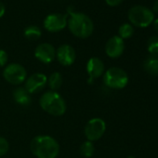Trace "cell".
Instances as JSON below:
<instances>
[{"instance_id": "d4e9b609", "label": "cell", "mask_w": 158, "mask_h": 158, "mask_svg": "<svg viewBox=\"0 0 158 158\" xmlns=\"http://www.w3.org/2000/svg\"><path fill=\"white\" fill-rule=\"evenodd\" d=\"M152 12L153 13H157L158 14V0H155L153 5H152Z\"/></svg>"}, {"instance_id": "5b68a950", "label": "cell", "mask_w": 158, "mask_h": 158, "mask_svg": "<svg viewBox=\"0 0 158 158\" xmlns=\"http://www.w3.org/2000/svg\"><path fill=\"white\" fill-rule=\"evenodd\" d=\"M103 83L111 89H122L128 83V75L119 67H111L103 73Z\"/></svg>"}, {"instance_id": "2e32d148", "label": "cell", "mask_w": 158, "mask_h": 158, "mask_svg": "<svg viewBox=\"0 0 158 158\" xmlns=\"http://www.w3.org/2000/svg\"><path fill=\"white\" fill-rule=\"evenodd\" d=\"M62 81V75L59 72H54L48 77V85L53 91H57L61 87Z\"/></svg>"}, {"instance_id": "5bb4252c", "label": "cell", "mask_w": 158, "mask_h": 158, "mask_svg": "<svg viewBox=\"0 0 158 158\" xmlns=\"http://www.w3.org/2000/svg\"><path fill=\"white\" fill-rule=\"evenodd\" d=\"M13 100L16 103L22 106H28L32 102L31 94L24 89V87H18L13 90Z\"/></svg>"}, {"instance_id": "3957f363", "label": "cell", "mask_w": 158, "mask_h": 158, "mask_svg": "<svg viewBox=\"0 0 158 158\" xmlns=\"http://www.w3.org/2000/svg\"><path fill=\"white\" fill-rule=\"evenodd\" d=\"M39 105L43 111L53 116H61L65 114L67 105L62 96L57 91L48 90L39 99Z\"/></svg>"}, {"instance_id": "7a4b0ae2", "label": "cell", "mask_w": 158, "mask_h": 158, "mask_svg": "<svg viewBox=\"0 0 158 158\" xmlns=\"http://www.w3.org/2000/svg\"><path fill=\"white\" fill-rule=\"evenodd\" d=\"M30 150L37 158H57L60 144L49 135H38L31 140Z\"/></svg>"}, {"instance_id": "8992f818", "label": "cell", "mask_w": 158, "mask_h": 158, "mask_svg": "<svg viewBox=\"0 0 158 158\" xmlns=\"http://www.w3.org/2000/svg\"><path fill=\"white\" fill-rule=\"evenodd\" d=\"M3 77L5 80L15 86L22 85L27 78V72L24 66L20 63H9L4 67Z\"/></svg>"}, {"instance_id": "7402d4cb", "label": "cell", "mask_w": 158, "mask_h": 158, "mask_svg": "<svg viewBox=\"0 0 158 158\" xmlns=\"http://www.w3.org/2000/svg\"><path fill=\"white\" fill-rule=\"evenodd\" d=\"M9 61V55L4 49H0V67H5Z\"/></svg>"}, {"instance_id": "52a82bcc", "label": "cell", "mask_w": 158, "mask_h": 158, "mask_svg": "<svg viewBox=\"0 0 158 158\" xmlns=\"http://www.w3.org/2000/svg\"><path fill=\"white\" fill-rule=\"evenodd\" d=\"M106 131V123L100 117L91 118L85 126L84 133L87 140L96 141L99 140Z\"/></svg>"}, {"instance_id": "ba28073f", "label": "cell", "mask_w": 158, "mask_h": 158, "mask_svg": "<svg viewBox=\"0 0 158 158\" xmlns=\"http://www.w3.org/2000/svg\"><path fill=\"white\" fill-rule=\"evenodd\" d=\"M68 15L62 13H52L48 15L43 23L44 28L50 33H57L67 26Z\"/></svg>"}, {"instance_id": "8fae6325", "label": "cell", "mask_w": 158, "mask_h": 158, "mask_svg": "<svg viewBox=\"0 0 158 158\" xmlns=\"http://www.w3.org/2000/svg\"><path fill=\"white\" fill-rule=\"evenodd\" d=\"M35 57L40 62L49 64L56 58V49L49 43H41L35 49Z\"/></svg>"}, {"instance_id": "ac0fdd59", "label": "cell", "mask_w": 158, "mask_h": 158, "mask_svg": "<svg viewBox=\"0 0 158 158\" xmlns=\"http://www.w3.org/2000/svg\"><path fill=\"white\" fill-rule=\"evenodd\" d=\"M81 156L85 158H90L93 156L95 152V146L92 141L86 140L80 145V149H79Z\"/></svg>"}, {"instance_id": "9a60e30c", "label": "cell", "mask_w": 158, "mask_h": 158, "mask_svg": "<svg viewBox=\"0 0 158 158\" xmlns=\"http://www.w3.org/2000/svg\"><path fill=\"white\" fill-rule=\"evenodd\" d=\"M143 68L150 75L158 76V54H150L143 62Z\"/></svg>"}, {"instance_id": "cb8c5ba5", "label": "cell", "mask_w": 158, "mask_h": 158, "mask_svg": "<svg viewBox=\"0 0 158 158\" xmlns=\"http://www.w3.org/2000/svg\"><path fill=\"white\" fill-rule=\"evenodd\" d=\"M5 12H6V8H5V5L0 1V19H1L3 16H4V14H5Z\"/></svg>"}, {"instance_id": "30bf717a", "label": "cell", "mask_w": 158, "mask_h": 158, "mask_svg": "<svg viewBox=\"0 0 158 158\" xmlns=\"http://www.w3.org/2000/svg\"><path fill=\"white\" fill-rule=\"evenodd\" d=\"M56 59L62 66H71L76 59L75 49L68 44L60 45L56 49Z\"/></svg>"}, {"instance_id": "484cf974", "label": "cell", "mask_w": 158, "mask_h": 158, "mask_svg": "<svg viewBox=\"0 0 158 158\" xmlns=\"http://www.w3.org/2000/svg\"><path fill=\"white\" fill-rule=\"evenodd\" d=\"M152 23H153V28H154V30H155L156 33L158 34V18H157L156 20H154Z\"/></svg>"}, {"instance_id": "ffe728a7", "label": "cell", "mask_w": 158, "mask_h": 158, "mask_svg": "<svg viewBox=\"0 0 158 158\" xmlns=\"http://www.w3.org/2000/svg\"><path fill=\"white\" fill-rule=\"evenodd\" d=\"M147 50L150 54H158V36L152 35L147 41Z\"/></svg>"}, {"instance_id": "6da1fadb", "label": "cell", "mask_w": 158, "mask_h": 158, "mask_svg": "<svg viewBox=\"0 0 158 158\" xmlns=\"http://www.w3.org/2000/svg\"><path fill=\"white\" fill-rule=\"evenodd\" d=\"M67 15H69L68 28L75 37L86 39L93 34L94 23L90 17L81 12H76L72 8L67 9Z\"/></svg>"}, {"instance_id": "4fadbf2b", "label": "cell", "mask_w": 158, "mask_h": 158, "mask_svg": "<svg viewBox=\"0 0 158 158\" xmlns=\"http://www.w3.org/2000/svg\"><path fill=\"white\" fill-rule=\"evenodd\" d=\"M125 50V42L118 35H114L106 42L105 53L112 59L119 58Z\"/></svg>"}, {"instance_id": "277c9868", "label": "cell", "mask_w": 158, "mask_h": 158, "mask_svg": "<svg viewBox=\"0 0 158 158\" xmlns=\"http://www.w3.org/2000/svg\"><path fill=\"white\" fill-rule=\"evenodd\" d=\"M127 17L131 25L139 28H145L150 26L154 21V13L147 7L137 5L129 9Z\"/></svg>"}, {"instance_id": "9c48e42d", "label": "cell", "mask_w": 158, "mask_h": 158, "mask_svg": "<svg viewBox=\"0 0 158 158\" xmlns=\"http://www.w3.org/2000/svg\"><path fill=\"white\" fill-rule=\"evenodd\" d=\"M48 84V77L42 73H35L24 82V89L30 94H35L43 90Z\"/></svg>"}, {"instance_id": "603a6c76", "label": "cell", "mask_w": 158, "mask_h": 158, "mask_svg": "<svg viewBox=\"0 0 158 158\" xmlns=\"http://www.w3.org/2000/svg\"><path fill=\"white\" fill-rule=\"evenodd\" d=\"M104 1L110 7H117L124 1V0H104Z\"/></svg>"}, {"instance_id": "d6986e66", "label": "cell", "mask_w": 158, "mask_h": 158, "mask_svg": "<svg viewBox=\"0 0 158 158\" xmlns=\"http://www.w3.org/2000/svg\"><path fill=\"white\" fill-rule=\"evenodd\" d=\"M134 34V27L130 23H123L120 25L118 29V36L121 37L123 40L124 39H128L130 38Z\"/></svg>"}, {"instance_id": "44dd1931", "label": "cell", "mask_w": 158, "mask_h": 158, "mask_svg": "<svg viewBox=\"0 0 158 158\" xmlns=\"http://www.w3.org/2000/svg\"><path fill=\"white\" fill-rule=\"evenodd\" d=\"M9 150H10V143L8 139L4 137L0 136V157L6 155Z\"/></svg>"}, {"instance_id": "e0dca14e", "label": "cell", "mask_w": 158, "mask_h": 158, "mask_svg": "<svg viewBox=\"0 0 158 158\" xmlns=\"http://www.w3.org/2000/svg\"><path fill=\"white\" fill-rule=\"evenodd\" d=\"M23 35L28 40L35 41V40H38L41 37L42 32H41V30H40V28L38 26H36V25H29L24 29Z\"/></svg>"}, {"instance_id": "7c38bea8", "label": "cell", "mask_w": 158, "mask_h": 158, "mask_svg": "<svg viewBox=\"0 0 158 158\" xmlns=\"http://www.w3.org/2000/svg\"><path fill=\"white\" fill-rule=\"evenodd\" d=\"M86 69L89 77V83H92L94 79H97L103 75L105 72V65L100 58L92 57L88 60Z\"/></svg>"}]
</instances>
